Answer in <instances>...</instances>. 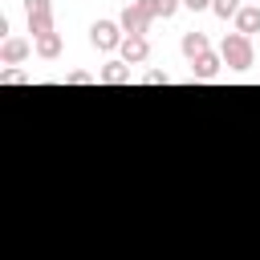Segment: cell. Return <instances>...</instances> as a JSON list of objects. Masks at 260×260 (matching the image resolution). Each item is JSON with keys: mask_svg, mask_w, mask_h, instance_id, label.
<instances>
[{"mask_svg": "<svg viewBox=\"0 0 260 260\" xmlns=\"http://www.w3.org/2000/svg\"><path fill=\"white\" fill-rule=\"evenodd\" d=\"M24 16H28V32H32V37L57 32V28H53V4H49V0H24Z\"/></svg>", "mask_w": 260, "mask_h": 260, "instance_id": "7a4b0ae2", "label": "cell"}, {"mask_svg": "<svg viewBox=\"0 0 260 260\" xmlns=\"http://www.w3.org/2000/svg\"><path fill=\"white\" fill-rule=\"evenodd\" d=\"M37 57H45V61L61 57V32H45V37H37Z\"/></svg>", "mask_w": 260, "mask_h": 260, "instance_id": "30bf717a", "label": "cell"}, {"mask_svg": "<svg viewBox=\"0 0 260 260\" xmlns=\"http://www.w3.org/2000/svg\"><path fill=\"white\" fill-rule=\"evenodd\" d=\"M118 24H122V32H126V37H146V32H150V16H146V8H142L138 0L122 8Z\"/></svg>", "mask_w": 260, "mask_h": 260, "instance_id": "277c9868", "label": "cell"}, {"mask_svg": "<svg viewBox=\"0 0 260 260\" xmlns=\"http://www.w3.org/2000/svg\"><path fill=\"white\" fill-rule=\"evenodd\" d=\"M183 8H191V12H203V8H211V0H183Z\"/></svg>", "mask_w": 260, "mask_h": 260, "instance_id": "e0dca14e", "label": "cell"}, {"mask_svg": "<svg viewBox=\"0 0 260 260\" xmlns=\"http://www.w3.org/2000/svg\"><path fill=\"white\" fill-rule=\"evenodd\" d=\"M65 81H69V85H89V81H93V73H85V69H73Z\"/></svg>", "mask_w": 260, "mask_h": 260, "instance_id": "9a60e30c", "label": "cell"}, {"mask_svg": "<svg viewBox=\"0 0 260 260\" xmlns=\"http://www.w3.org/2000/svg\"><path fill=\"white\" fill-rule=\"evenodd\" d=\"M219 65H223V57H215V53H203V57H195V61H191V77H199V81H211V77L219 73Z\"/></svg>", "mask_w": 260, "mask_h": 260, "instance_id": "52a82bcc", "label": "cell"}, {"mask_svg": "<svg viewBox=\"0 0 260 260\" xmlns=\"http://www.w3.org/2000/svg\"><path fill=\"white\" fill-rule=\"evenodd\" d=\"M240 8H244L240 0H211V12H215V16H223V20H228V16H236Z\"/></svg>", "mask_w": 260, "mask_h": 260, "instance_id": "4fadbf2b", "label": "cell"}, {"mask_svg": "<svg viewBox=\"0 0 260 260\" xmlns=\"http://www.w3.org/2000/svg\"><path fill=\"white\" fill-rule=\"evenodd\" d=\"M28 53H32V45L24 37H4V45H0V61L4 65H20Z\"/></svg>", "mask_w": 260, "mask_h": 260, "instance_id": "5b68a950", "label": "cell"}, {"mask_svg": "<svg viewBox=\"0 0 260 260\" xmlns=\"http://www.w3.org/2000/svg\"><path fill=\"white\" fill-rule=\"evenodd\" d=\"M89 41H93V49H102V53H114V49H122V24H114V20H98L93 28H89Z\"/></svg>", "mask_w": 260, "mask_h": 260, "instance_id": "3957f363", "label": "cell"}, {"mask_svg": "<svg viewBox=\"0 0 260 260\" xmlns=\"http://www.w3.org/2000/svg\"><path fill=\"white\" fill-rule=\"evenodd\" d=\"M167 81H171L167 69H150V73H146V85H167Z\"/></svg>", "mask_w": 260, "mask_h": 260, "instance_id": "2e32d148", "label": "cell"}, {"mask_svg": "<svg viewBox=\"0 0 260 260\" xmlns=\"http://www.w3.org/2000/svg\"><path fill=\"white\" fill-rule=\"evenodd\" d=\"M248 4H260V0H248Z\"/></svg>", "mask_w": 260, "mask_h": 260, "instance_id": "ac0fdd59", "label": "cell"}, {"mask_svg": "<svg viewBox=\"0 0 260 260\" xmlns=\"http://www.w3.org/2000/svg\"><path fill=\"white\" fill-rule=\"evenodd\" d=\"M146 57H150V41L146 37H126L122 41V61L126 65H142Z\"/></svg>", "mask_w": 260, "mask_h": 260, "instance_id": "8992f818", "label": "cell"}, {"mask_svg": "<svg viewBox=\"0 0 260 260\" xmlns=\"http://www.w3.org/2000/svg\"><path fill=\"white\" fill-rule=\"evenodd\" d=\"M203 53H211V49H207V37H203V32H195V28H191V32H183V57H187V61H195V57H203Z\"/></svg>", "mask_w": 260, "mask_h": 260, "instance_id": "9c48e42d", "label": "cell"}, {"mask_svg": "<svg viewBox=\"0 0 260 260\" xmlns=\"http://www.w3.org/2000/svg\"><path fill=\"white\" fill-rule=\"evenodd\" d=\"M138 4L146 8V16H150V20H154V16H162V20H167V16H175V8H179L183 0H138Z\"/></svg>", "mask_w": 260, "mask_h": 260, "instance_id": "7c38bea8", "label": "cell"}, {"mask_svg": "<svg viewBox=\"0 0 260 260\" xmlns=\"http://www.w3.org/2000/svg\"><path fill=\"white\" fill-rule=\"evenodd\" d=\"M102 81H106V85H126V81H130V65H126V61H110V65L102 69Z\"/></svg>", "mask_w": 260, "mask_h": 260, "instance_id": "8fae6325", "label": "cell"}, {"mask_svg": "<svg viewBox=\"0 0 260 260\" xmlns=\"http://www.w3.org/2000/svg\"><path fill=\"white\" fill-rule=\"evenodd\" d=\"M236 32H244V37L260 32V4H244L236 12Z\"/></svg>", "mask_w": 260, "mask_h": 260, "instance_id": "ba28073f", "label": "cell"}, {"mask_svg": "<svg viewBox=\"0 0 260 260\" xmlns=\"http://www.w3.org/2000/svg\"><path fill=\"white\" fill-rule=\"evenodd\" d=\"M219 57H223V65L228 69H236V73H244V69H252V37H244V32H228L223 37V45H219Z\"/></svg>", "mask_w": 260, "mask_h": 260, "instance_id": "6da1fadb", "label": "cell"}, {"mask_svg": "<svg viewBox=\"0 0 260 260\" xmlns=\"http://www.w3.org/2000/svg\"><path fill=\"white\" fill-rule=\"evenodd\" d=\"M0 81H4V85H24V81H28V73H24V69H16V65H8V69L0 73Z\"/></svg>", "mask_w": 260, "mask_h": 260, "instance_id": "5bb4252c", "label": "cell"}]
</instances>
